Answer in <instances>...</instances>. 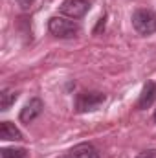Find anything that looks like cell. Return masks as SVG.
<instances>
[{
  "mask_svg": "<svg viewBox=\"0 0 156 158\" xmlns=\"http://www.w3.org/2000/svg\"><path fill=\"white\" fill-rule=\"evenodd\" d=\"M48 30H50L51 35H55L59 39H74L81 31L77 22L68 20L64 17H51L50 22H48Z\"/></svg>",
  "mask_w": 156,
  "mask_h": 158,
  "instance_id": "1",
  "label": "cell"
},
{
  "mask_svg": "<svg viewBox=\"0 0 156 158\" xmlns=\"http://www.w3.org/2000/svg\"><path fill=\"white\" fill-rule=\"evenodd\" d=\"M132 26L140 35H151L156 31V15L151 9H136L132 13Z\"/></svg>",
  "mask_w": 156,
  "mask_h": 158,
  "instance_id": "2",
  "label": "cell"
},
{
  "mask_svg": "<svg viewBox=\"0 0 156 158\" xmlns=\"http://www.w3.org/2000/svg\"><path fill=\"white\" fill-rule=\"evenodd\" d=\"M105 94L101 92H79L76 98V110L77 112H90L99 109L105 103Z\"/></svg>",
  "mask_w": 156,
  "mask_h": 158,
  "instance_id": "3",
  "label": "cell"
},
{
  "mask_svg": "<svg viewBox=\"0 0 156 158\" xmlns=\"http://www.w3.org/2000/svg\"><path fill=\"white\" fill-rule=\"evenodd\" d=\"M88 9H90L88 0H64L61 4V13L70 19H81L83 15H86Z\"/></svg>",
  "mask_w": 156,
  "mask_h": 158,
  "instance_id": "4",
  "label": "cell"
},
{
  "mask_svg": "<svg viewBox=\"0 0 156 158\" xmlns=\"http://www.w3.org/2000/svg\"><path fill=\"white\" fill-rule=\"evenodd\" d=\"M42 109H44V105H42V101H40L39 98H31L26 105H24V109L20 110V121L22 123H31L35 118H39L40 112H42Z\"/></svg>",
  "mask_w": 156,
  "mask_h": 158,
  "instance_id": "5",
  "label": "cell"
},
{
  "mask_svg": "<svg viewBox=\"0 0 156 158\" xmlns=\"http://www.w3.org/2000/svg\"><path fill=\"white\" fill-rule=\"evenodd\" d=\"M154 99H156V85H154V81H147L143 85V90L140 94V99H138L136 107L140 110L142 109H147V107H151L154 103Z\"/></svg>",
  "mask_w": 156,
  "mask_h": 158,
  "instance_id": "6",
  "label": "cell"
},
{
  "mask_svg": "<svg viewBox=\"0 0 156 158\" xmlns=\"http://www.w3.org/2000/svg\"><path fill=\"white\" fill-rule=\"evenodd\" d=\"M68 158H99V151L92 143H79L70 151Z\"/></svg>",
  "mask_w": 156,
  "mask_h": 158,
  "instance_id": "7",
  "label": "cell"
},
{
  "mask_svg": "<svg viewBox=\"0 0 156 158\" xmlns=\"http://www.w3.org/2000/svg\"><path fill=\"white\" fill-rule=\"evenodd\" d=\"M0 138L7 140V142H20V140H24L22 132L11 121H2V125H0Z\"/></svg>",
  "mask_w": 156,
  "mask_h": 158,
  "instance_id": "8",
  "label": "cell"
},
{
  "mask_svg": "<svg viewBox=\"0 0 156 158\" xmlns=\"http://www.w3.org/2000/svg\"><path fill=\"white\" fill-rule=\"evenodd\" d=\"M17 98H18V94H17L15 90L4 88L2 94H0V110H7V109L17 101Z\"/></svg>",
  "mask_w": 156,
  "mask_h": 158,
  "instance_id": "9",
  "label": "cell"
},
{
  "mask_svg": "<svg viewBox=\"0 0 156 158\" xmlns=\"http://www.w3.org/2000/svg\"><path fill=\"white\" fill-rule=\"evenodd\" d=\"M26 149H22V147H18V149H15V147H4L2 151H0V158H26Z\"/></svg>",
  "mask_w": 156,
  "mask_h": 158,
  "instance_id": "10",
  "label": "cell"
},
{
  "mask_svg": "<svg viewBox=\"0 0 156 158\" xmlns=\"http://www.w3.org/2000/svg\"><path fill=\"white\" fill-rule=\"evenodd\" d=\"M136 158H156V151L154 149H149V151H143V153H140Z\"/></svg>",
  "mask_w": 156,
  "mask_h": 158,
  "instance_id": "11",
  "label": "cell"
},
{
  "mask_svg": "<svg viewBox=\"0 0 156 158\" xmlns=\"http://www.w3.org/2000/svg\"><path fill=\"white\" fill-rule=\"evenodd\" d=\"M33 2H35V0H17V4H18L22 9H28V7H31V6H33Z\"/></svg>",
  "mask_w": 156,
  "mask_h": 158,
  "instance_id": "12",
  "label": "cell"
},
{
  "mask_svg": "<svg viewBox=\"0 0 156 158\" xmlns=\"http://www.w3.org/2000/svg\"><path fill=\"white\" fill-rule=\"evenodd\" d=\"M154 119H156V112H154Z\"/></svg>",
  "mask_w": 156,
  "mask_h": 158,
  "instance_id": "13",
  "label": "cell"
}]
</instances>
